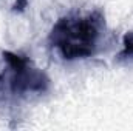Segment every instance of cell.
Segmentation results:
<instances>
[{
  "label": "cell",
  "instance_id": "cell-2",
  "mask_svg": "<svg viewBox=\"0 0 133 131\" xmlns=\"http://www.w3.org/2000/svg\"><path fill=\"white\" fill-rule=\"evenodd\" d=\"M3 60L6 62V69L0 72V102L43 94L48 90V76L36 68L28 57L5 51Z\"/></svg>",
  "mask_w": 133,
  "mask_h": 131
},
{
  "label": "cell",
  "instance_id": "cell-3",
  "mask_svg": "<svg viewBox=\"0 0 133 131\" xmlns=\"http://www.w3.org/2000/svg\"><path fill=\"white\" fill-rule=\"evenodd\" d=\"M118 60H133V31H129L124 35L122 51L118 54Z\"/></svg>",
  "mask_w": 133,
  "mask_h": 131
},
{
  "label": "cell",
  "instance_id": "cell-4",
  "mask_svg": "<svg viewBox=\"0 0 133 131\" xmlns=\"http://www.w3.org/2000/svg\"><path fill=\"white\" fill-rule=\"evenodd\" d=\"M28 2H30V0H16L14 5H12V11H14V12H22V11H25V8L28 6Z\"/></svg>",
  "mask_w": 133,
  "mask_h": 131
},
{
  "label": "cell",
  "instance_id": "cell-1",
  "mask_svg": "<svg viewBox=\"0 0 133 131\" xmlns=\"http://www.w3.org/2000/svg\"><path fill=\"white\" fill-rule=\"evenodd\" d=\"M104 31L105 17L98 9L87 14H70L53 25L48 43L64 60L87 59L96 54Z\"/></svg>",
  "mask_w": 133,
  "mask_h": 131
}]
</instances>
